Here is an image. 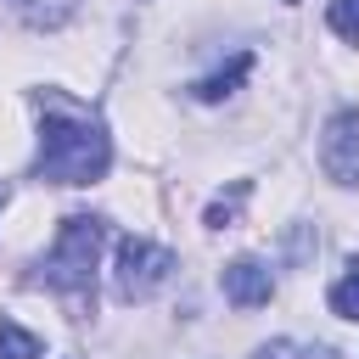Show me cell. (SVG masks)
<instances>
[{"label":"cell","instance_id":"6da1fadb","mask_svg":"<svg viewBox=\"0 0 359 359\" xmlns=\"http://www.w3.org/2000/svg\"><path fill=\"white\" fill-rule=\"evenodd\" d=\"M39 107V163L34 174L50 185H95L112 168V140L101 129V118H90L84 107H73L56 90L34 95Z\"/></svg>","mask_w":359,"mask_h":359},{"label":"cell","instance_id":"7a4b0ae2","mask_svg":"<svg viewBox=\"0 0 359 359\" xmlns=\"http://www.w3.org/2000/svg\"><path fill=\"white\" fill-rule=\"evenodd\" d=\"M101 241H107V224H101L95 213H67L62 230H56V247H50L45 264H39V280H45L50 292L90 297L95 264H101Z\"/></svg>","mask_w":359,"mask_h":359},{"label":"cell","instance_id":"3957f363","mask_svg":"<svg viewBox=\"0 0 359 359\" xmlns=\"http://www.w3.org/2000/svg\"><path fill=\"white\" fill-rule=\"evenodd\" d=\"M174 275V252L146 241V236H123L118 241V258H112V286L123 303H146L163 280Z\"/></svg>","mask_w":359,"mask_h":359},{"label":"cell","instance_id":"277c9868","mask_svg":"<svg viewBox=\"0 0 359 359\" xmlns=\"http://www.w3.org/2000/svg\"><path fill=\"white\" fill-rule=\"evenodd\" d=\"M320 168L331 185H359V112L342 107L325 118V135H320Z\"/></svg>","mask_w":359,"mask_h":359},{"label":"cell","instance_id":"5b68a950","mask_svg":"<svg viewBox=\"0 0 359 359\" xmlns=\"http://www.w3.org/2000/svg\"><path fill=\"white\" fill-rule=\"evenodd\" d=\"M224 297H230L236 309H258V303H269V297H275V275H269V264H258V258H230V264H224Z\"/></svg>","mask_w":359,"mask_h":359},{"label":"cell","instance_id":"8992f818","mask_svg":"<svg viewBox=\"0 0 359 359\" xmlns=\"http://www.w3.org/2000/svg\"><path fill=\"white\" fill-rule=\"evenodd\" d=\"M252 73V56L241 50V56H230V67H219V73H208V79H196L191 84V95L196 101H224V95H236L241 90V79Z\"/></svg>","mask_w":359,"mask_h":359},{"label":"cell","instance_id":"52a82bcc","mask_svg":"<svg viewBox=\"0 0 359 359\" xmlns=\"http://www.w3.org/2000/svg\"><path fill=\"white\" fill-rule=\"evenodd\" d=\"M247 191H252V185H247V180H236V185H230V196H213V202H208L202 224H208V230H230V224L241 219V202H247Z\"/></svg>","mask_w":359,"mask_h":359},{"label":"cell","instance_id":"ba28073f","mask_svg":"<svg viewBox=\"0 0 359 359\" xmlns=\"http://www.w3.org/2000/svg\"><path fill=\"white\" fill-rule=\"evenodd\" d=\"M0 359H39V337L17 320H0Z\"/></svg>","mask_w":359,"mask_h":359},{"label":"cell","instance_id":"9c48e42d","mask_svg":"<svg viewBox=\"0 0 359 359\" xmlns=\"http://www.w3.org/2000/svg\"><path fill=\"white\" fill-rule=\"evenodd\" d=\"M325 303H331V314H342V320H359V264H353V269H348V275L331 286V297H325Z\"/></svg>","mask_w":359,"mask_h":359},{"label":"cell","instance_id":"30bf717a","mask_svg":"<svg viewBox=\"0 0 359 359\" xmlns=\"http://www.w3.org/2000/svg\"><path fill=\"white\" fill-rule=\"evenodd\" d=\"M325 17H331V28H337L348 45H359V0H331Z\"/></svg>","mask_w":359,"mask_h":359},{"label":"cell","instance_id":"8fae6325","mask_svg":"<svg viewBox=\"0 0 359 359\" xmlns=\"http://www.w3.org/2000/svg\"><path fill=\"white\" fill-rule=\"evenodd\" d=\"M252 359H303V353H297V342H286V337H275V342H264V348H252Z\"/></svg>","mask_w":359,"mask_h":359},{"label":"cell","instance_id":"7c38bea8","mask_svg":"<svg viewBox=\"0 0 359 359\" xmlns=\"http://www.w3.org/2000/svg\"><path fill=\"white\" fill-rule=\"evenodd\" d=\"M17 6H34V0H17Z\"/></svg>","mask_w":359,"mask_h":359},{"label":"cell","instance_id":"4fadbf2b","mask_svg":"<svg viewBox=\"0 0 359 359\" xmlns=\"http://www.w3.org/2000/svg\"><path fill=\"white\" fill-rule=\"evenodd\" d=\"M286 6H297V0H286Z\"/></svg>","mask_w":359,"mask_h":359}]
</instances>
